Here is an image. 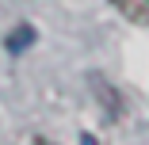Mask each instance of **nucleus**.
<instances>
[{
	"label": "nucleus",
	"mask_w": 149,
	"mask_h": 145,
	"mask_svg": "<svg viewBox=\"0 0 149 145\" xmlns=\"http://www.w3.org/2000/svg\"><path fill=\"white\" fill-rule=\"evenodd\" d=\"M134 27H149V0H111Z\"/></svg>",
	"instance_id": "1"
},
{
	"label": "nucleus",
	"mask_w": 149,
	"mask_h": 145,
	"mask_svg": "<svg viewBox=\"0 0 149 145\" xmlns=\"http://www.w3.org/2000/svg\"><path fill=\"white\" fill-rule=\"evenodd\" d=\"M31 42H35V27H31V23H19L15 31H12V35L4 38V46H8V53H23V50L31 46Z\"/></svg>",
	"instance_id": "2"
},
{
	"label": "nucleus",
	"mask_w": 149,
	"mask_h": 145,
	"mask_svg": "<svg viewBox=\"0 0 149 145\" xmlns=\"http://www.w3.org/2000/svg\"><path fill=\"white\" fill-rule=\"evenodd\" d=\"M80 145H100V141H96L92 134H84V137H80Z\"/></svg>",
	"instance_id": "3"
},
{
	"label": "nucleus",
	"mask_w": 149,
	"mask_h": 145,
	"mask_svg": "<svg viewBox=\"0 0 149 145\" xmlns=\"http://www.w3.org/2000/svg\"><path fill=\"white\" fill-rule=\"evenodd\" d=\"M38 145H50V141H38Z\"/></svg>",
	"instance_id": "4"
}]
</instances>
